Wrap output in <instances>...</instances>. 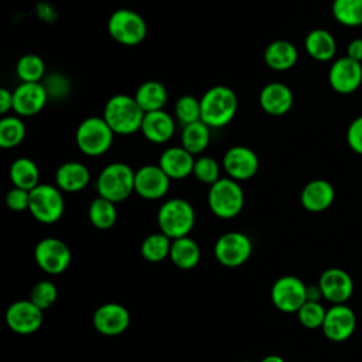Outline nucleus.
Wrapping results in <instances>:
<instances>
[{
  "label": "nucleus",
  "instance_id": "f257e3e1",
  "mask_svg": "<svg viewBox=\"0 0 362 362\" xmlns=\"http://www.w3.org/2000/svg\"><path fill=\"white\" fill-rule=\"evenodd\" d=\"M102 117L115 134L129 136L140 132L144 112L134 96L117 93L107 99Z\"/></svg>",
  "mask_w": 362,
  "mask_h": 362
},
{
  "label": "nucleus",
  "instance_id": "f03ea898",
  "mask_svg": "<svg viewBox=\"0 0 362 362\" xmlns=\"http://www.w3.org/2000/svg\"><path fill=\"white\" fill-rule=\"evenodd\" d=\"M201 100V120L209 127H223L238 112V96L226 85L209 88Z\"/></svg>",
  "mask_w": 362,
  "mask_h": 362
},
{
  "label": "nucleus",
  "instance_id": "7ed1b4c3",
  "mask_svg": "<svg viewBox=\"0 0 362 362\" xmlns=\"http://www.w3.org/2000/svg\"><path fill=\"white\" fill-rule=\"evenodd\" d=\"M134 174L136 171L126 163L107 164L96 178L98 195L115 204L127 199L134 192Z\"/></svg>",
  "mask_w": 362,
  "mask_h": 362
},
{
  "label": "nucleus",
  "instance_id": "20e7f679",
  "mask_svg": "<svg viewBox=\"0 0 362 362\" xmlns=\"http://www.w3.org/2000/svg\"><path fill=\"white\" fill-rule=\"evenodd\" d=\"M160 232L171 240L188 236L195 225L194 206L182 198H171L161 204L157 212Z\"/></svg>",
  "mask_w": 362,
  "mask_h": 362
},
{
  "label": "nucleus",
  "instance_id": "39448f33",
  "mask_svg": "<svg viewBox=\"0 0 362 362\" xmlns=\"http://www.w3.org/2000/svg\"><path fill=\"white\" fill-rule=\"evenodd\" d=\"M245 205V192L239 184L229 177L219 178L209 185L208 206L221 219H232L240 214Z\"/></svg>",
  "mask_w": 362,
  "mask_h": 362
},
{
  "label": "nucleus",
  "instance_id": "423d86ee",
  "mask_svg": "<svg viewBox=\"0 0 362 362\" xmlns=\"http://www.w3.org/2000/svg\"><path fill=\"white\" fill-rule=\"evenodd\" d=\"M113 130L100 116L83 119L75 132L78 148L89 157L103 156L113 144Z\"/></svg>",
  "mask_w": 362,
  "mask_h": 362
},
{
  "label": "nucleus",
  "instance_id": "0eeeda50",
  "mask_svg": "<svg viewBox=\"0 0 362 362\" xmlns=\"http://www.w3.org/2000/svg\"><path fill=\"white\" fill-rule=\"evenodd\" d=\"M107 33L119 44L133 47L147 37V23L134 10L117 8L107 20Z\"/></svg>",
  "mask_w": 362,
  "mask_h": 362
},
{
  "label": "nucleus",
  "instance_id": "6e6552de",
  "mask_svg": "<svg viewBox=\"0 0 362 362\" xmlns=\"http://www.w3.org/2000/svg\"><path fill=\"white\" fill-rule=\"evenodd\" d=\"M62 191L57 185L38 184L30 191V214L41 223H55L64 214Z\"/></svg>",
  "mask_w": 362,
  "mask_h": 362
},
{
  "label": "nucleus",
  "instance_id": "1a4fd4ad",
  "mask_svg": "<svg viewBox=\"0 0 362 362\" xmlns=\"http://www.w3.org/2000/svg\"><path fill=\"white\" fill-rule=\"evenodd\" d=\"M71 249L58 238H44L34 247L37 266L48 274H61L71 264Z\"/></svg>",
  "mask_w": 362,
  "mask_h": 362
},
{
  "label": "nucleus",
  "instance_id": "9d476101",
  "mask_svg": "<svg viewBox=\"0 0 362 362\" xmlns=\"http://www.w3.org/2000/svg\"><path fill=\"white\" fill-rule=\"evenodd\" d=\"M216 260L226 267H238L252 255V240L242 232H226L218 238L214 246Z\"/></svg>",
  "mask_w": 362,
  "mask_h": 362
},
{
  "label": "nucleus",
  "instance_id": "9b49d317",
  "mask_svg": "<svg viewBox=\"0 0 362 362\" xmlns=\"http://www.w3.org/2000/svg\"><path fill=\"white\" fill-rule=\"evenodd\" d=\"M270 297L280 311L297 313L307 301V286L296 276H283L272 286Z\"/></svg>",
  "mask_w": 362,
  "mask_h": 362
},
{
  "label": "nucleus",
  "instance_id": "f8f14e48",
  "mask_svg": "<svg viewBox=\"0 0 362 362\" xmlns=\"http://www.w3.org/2000/svg\"><path fill=\"white\" fill-rule=\"evenodd\" d=\"M4 318L7 327L20 335H28L38 331L44 320L42 310L31 300H17L11 303L6 310Z\"/></svg>",
  "mask_w": 362,
  "mask_h": 362
},
{
  "label": "nucleus",
  "instance_id": "ddd939ff",
  "mask_svg": "<svg viewBox=\"0 0 362 362\" xmlns=\"http://www.w3.org/2000/svg\"><path fill=\"white\" fill-rule=\"evenodd\" d=\"M222 167L229 178L235 181H246L256 175L259 170V157L246 146H233L223 154Z\"/></svg>",
  "mask_w": 362,
  "mask_h": 362
},
{
  "label": "nucleus",
  "instance_id": "4468645a",
  "mask_svg": "<svg viewBox=\"0 0 362 362\" xmlns=\"http://www.w3.org/2000/svg\"><path fill=\"white\" fill-rule=\"evenodd\" d=\"M170 181L158 164H146L136 170L134 192L144 199L156 201L168 192Z\"/></svg>",
  "mask_w": 362,
  "mask_h": 362
},
{
  "label": "nucleus",
  "instance_id": "2eb2a0df",
  "mask_svg": "<svg viewBox=\"0 0 362 362\" xmlns=\"http://www.w3.org/2000/svg\"><path fill=\"white\" fill-rule=\"evenodd\" d=\"M328 82L338 93L348 95L355 92L362 83L361 62H356L346 55L335 59L328 71Z\"/></svg>",
  "mask_w": 362,
  "mask_h": 362
},
{
  "label": "nucleus",
  "instance_id": "dca6fc26",
  "mask_svg": "<svg viewBox=\"0 0 362 362\" xmlns=\"http://www.w3.org/2000/svg\"><path fill=\"white\" fill-rule=\"evenodd\" d=\"M321 328L329 341L342 342L354 334L356 328V315L348 305L334 304L327 310Z\"/></svg>",
  "mask_w": 362,
  "mask_h": 362
},
{
  "label": "nucleus",
  "instance_id": "f3484780",
  "mask_svg": "<svg viewBox=\"0 0 362 362\" xmlns=\"http://www.w3.org/2000/svg\"><path fill=\"white\" fill-rule=\"evenodd\" d=\"M92 322L98 332L115 337L127 329L130 324V314L127 308L119 303H106L95 310Z\"/></svg>",
  "mask_w": 362,
  "mask_h": 362
},
{
  "label": "nucleus",
  "instance_id": "a211bd4d",
  "mask_svg": "<svg viewBox=\"0 0 362 362\" xmlns=\"http://www.w3.org/2000/svg\"><path fill=\"white\" fill-rule=\"evenodd\" d=\"M47 100V88L40 82H21L13 90V110L23 117L41 112Z\"/></svg>",
  "mask_w": 362,
  "mask_h": 362
},
{
  "label": "nucleus",
  "instance_id": "6ab92c4d",
  "mask_svg": "<svg viewBox=\"0 0 362 362\" xmlns=\"http://www.w3.org/2000/svg\"><path fill=\"white\" fill-rule=\"evenodd\" d=\"M318 286L322 297L334 304H344L354 291L351 276L338 267H331L322 272Z\"/></svg>",
  "mask_w": 362,
  "mask_h": 362
},
{
  "label": "nucleus",
  "instance_id": "aec40b11",
  "mask_svg": "<svg viewBox=\"0 0 362 362\" xmlns=\"http://www.w3.org/2000/svg\"><path fill=\"white\" fill-rule=\"evenodd\" d=\"M260 107L272 116L286 115L293 103L294 96L291 89L283 82H269L266 83L259 93Z\"/></svg>",
  "mask_w": 362,
  "mask_h": 362
},
{
  "label": "nucleus",
  "instance_id": "412c9836",
  "mask_svg": "<svg viewBox=\"0 0 362 362\" xmlns=\"http://www.w3.org/2000/svg\"><path fill=\"white\" fill-rule=\"evenodd\" d=\"M195 158L182 146H173L165 148L160 158L158 165L170 180H184L192 175Z\"/></svg>",
  "mask_w": 362,
  "mask_h": 362
},
{
  "label": "nucleus",
  "instance_id": "4be33fe9",
  "mask_svg": "<svg viewBox=\"0 0 362 362\" xmlns=\"http://www.w3.org/2000/svg\"><path fill=\"white\" fill-rule=\"evenodd\" d=\"M140 132L150 143L164 144L174 136V132H175L174 117L170 113H167L164 109L147 112L144 113Z\"/></svg>",
  "mask_w": 362,
  "mask_h": 362
},
{
  "label": "nucleus",
  "instance_id": "5701e85b",
  "mask_svg": "<svg viewBox=\"0 0 362 362\" xmlns=\"http://www.w3.org/2000/svg\"><path fill=\"white\" fill-rule=\"evenodd\" d=\"M335 198V189L327 180H313L304 185L300 194V202L308 212H322L328 209Z\"/></svg>",
  "mask_w": 362,
  "mask_h": 362
},
{
  "label": "nucleus",
  "instance_id": "b1692460",
  "mask_svg": "<svg viewBox=\"0 0 362 362\" xmlns=\"http://www.w3.org/2000/svg\"><path fill=\"white\" fill-rule=\"evenodd\" d=\"M90 181L89 168L79 161H65L55 171V185L64 192H78Z\"/></svg>",
  "mask_w": 362,
  "mask_h": 362
},
{
  "label": "nucleus",
  "instance_id": "393cba45",
  "mask_svg": "<svg viewBox=\"0 0 362 362\" xmlns=\"http://www.w3.org/2000/svg\"><path fill=\"white\" fill-rule=\"evenodd\" d=\"M263 58L269 68L274 71H287L296 65L298 51L296 45L287 40H274L266 47Z\"/></svg>",
  "mask_w": 362,
  "mask_h": 362
},
{
  "label": "nucleus",
  "instance_id": "a878e982",
  "mask_svg": "<svg viewBox=\"0 0 362 362\" xmlns=\"http://www.w3.org/2000/svg\"><path fill=\"white\" fill-rule=\"evenodd\" d=\"M307 54L315 61H331L337 52V41L334 35L324 28L311 30L304 40Z\"/></svg>",
  "mask_w": 362,
  "mask_h": 362
},
{
  "label": "nucleus",
  "instance_id": "bb28decb",
  "mask_svg": "<svg viewBox=\"0 0 362 362\" xmlns=\"http://www.w3.org/2000/svg\"><path fill=\"white\" fill-rule=\"evenodd\" d=\"M134 99L144 113L164 109L168 100L167 88L160 81H146L136 89Z\"/></svg>",
  "mask_w": 362,
  "mask_h": 362
},
{
  "label": "nucleus",
  "instance_id": "cd10ccee",
  "mask_svg": "<svg viewBox=\"0 0 362 362\" xmlns=\"http://www.w3.org/2000/svg\"><path fill=\"white\" fill-rule=\"evenodd\" d=\"M170 259L178 269L189 270L195 267L201 259L199 246L189 236L174 239L171 242Z\"/></svg>",
  "mask_w": 362,
  "mask_h": 362
},
{
  "label": "nucleus",
  "instance_id": "c85d7f7f",
  "mask_svg": "<svg viewBox=\"0 0 362 362\" xmlns=\"http://www.w3.org/2000/svg\"><path fill=\"white\" fill-rule=\"evenodd\" d=\"M10 180L14 187L31 191L40 184V170L37 164L27 157L14 160L8 171Z\"/></svg>",
  "mask_w": 362,
  "mask_h": 362
},
{
  "label": "nucleus",
  "instance_id": "c756f323",
  "mask_svg": "<svg viewBox=\"0 0 362 362\" xmlns=\"http://www.w3.org/2000/svg\"><path fill=\"white\" fill-rule=\"evenodd\" d=\"M211 139L209 126L205 124L202 120L194 122L182 127L181 132V146L189 151L192 156L201 154L206 150Z\"/></svg>",
  "mask_w": 362,
  "mask_h": 362
},
{
  "label": "nucleus",
  "instance_id": "7c9ffc66",
  "mask_svg": "<svg viewBox=\"0 0 362 362\" xmlns=\"http://www.w3.org/2000/svg\"><path fill=\"white\" fill-rule=\"evenodd\" d=\"M88 216H89L90 223L96 229H100V230L110 229L117 221L116 204L106 198L98 197L89 204Z\"/></svg>",
  "mask_w": 362,
  "mask_h": 362
},
{
  "label": "nucleus",
  "instance_id": "2f4dec72",
  "mask_svg": "<svg viewBox=\"0 0 362 362\" xmlns=\"http://www.w3.org/2000/svg\"><path fill=\"white\" fill-rule=\"evenodd\" d=\"M171 242L173 240L163 232L151 233L143 239L140 246V253L143 259L150 263L163 262L165 257H170Z\"/></svg>",
  "mask_w": 362,
  "mask_h": 362
},
{
  "label": "nucleus",
  "instance_id": "473e14b6",
  "mask_svg": "<svg viewBox=\"0 0 362 362\" xmlns=\"http://www.w3.org/2000/svg\"><path fill=\"white\" fill-rule=\"evenodd\" d=\"M25 124L18 116H4L0 120V147L14 148L25 137Z\"/></svg>",
  "mask_w": 362,
  "mask_h": 362
},
{
  "label": "nucleus",
  "instance_id": "72a5a7b5",
  "mask_svg": "<svg viewBox=\"0 0 362 362\" xmlns=\"http://www.w3.org/2000/svg\"><path fill=\"white\" fill-rule=\"evenodd\" d=\"M331 10L339 24L346 27L362 25V0H334Z\"/></svg>",
  "mask_w": 362,
  "mask_h": 362
},
{
  "label": "nucleus",
  "instance_id": "f704fd0d",
  "mask_svg": "<svg viewBox=\"0 0 362 362\" xmlns=\"http://www.w3.org/2000/svg\"><path fill=\"white\" fill-rule=\"evenodd\" d=\"M16 74L21 82H40L45 74V62L35 54H25L17 61Z\"/></svg>",
  "mask_w": 362,
  "mask_h": 362
},
{
  "label": "nucleus",
  "instance_id": "c9c22d12",
  "mask_svg": "<svg viewBox=\"0 0 362 362\" xmlns=\"http://www.w3.org/2000/svg\"><path fill=\"white\" fill-rule=\"evenodd\" d=\"M175 117L182 124H191L201 120V100L192 95H182L177 99L174 106Z\"/></svg>",
  "mask_w": 362,
  "mask_h": 362
},
{
  "label": "nucleus",
  "instance_id": "e433bc0d",
  "mask_svg": "<svg viewBox=\"0 0 362 362\" xmlns=\"http://www.w3.org/2000/svg\"><path fill=\"white\" fill-rule=\"evenodd\" d=\"M58 297V288L57 286L49 280H41L38 281L30 291V298L37 307H40L42 311L48 310L54 305Z\"/></svg>",
  "mask_w": 362,
  "mask_h": 362
},
{
  "label": "nucleus",
  "instance_id": "4c0bfd02",
  "mask_svg": "<svg viewBox=\"0 0 362 362\" xmlns=\"http://www.w3.org/2000/svg\"><path fill=\"white\" fill-rule=\"evenodd\" d=\"M325 314L327 310L322 307V304H320V301H305L297 311V317L301 325L310 329L322 327Z\"/></svg>",
  "mask_w": 362,
  "mask_h": 362
},
{
  "label": "nucleus",
  "instance_id": "58836bf2",
  "mask_svg": "<svg viewBox=\"0 0 362 362\" xmlns=\"http://www.w3.org/2000/svg\"><path fill=\"white\" fill-rule=\"evenodd\" d=\"M219 174H221V168L215 158H212L209 156H202L195 160L192 175L198 181L212 185L214 182H216L221 178Z\"/></svg>",
  "mask_w": 362,
  "mask_h": 362
},
{
  "label": "nucleus",
  "instance_id": "ea45409f",
  "mask_svg": "<svg viewBox=\"0 0 362 362\" xmlns=\"http://www.w3.org/2000/svg\"><path fill=\"white\" fill-rule=\"evenodd\" d=\"M6 205L14 212L27 211L30 208V191L13 187L6 195Z\"/></svg>",
  "mask_w": 362,
  "mask_h": 362
},
{
  "label": "nucleus",
  "instance_id": "a19ab883",
  "mask_svg": "<svg viewBox=\"0 0 362 362\" xmlns=\"http://www.w3.org/2000/svg\"><path fill=\"white\" fill-rule=\"evenodd\" d=\"M346 143L354 153L362 156V115L349 123L346 130Z\"/></svg>",
  "mask_w": 362,
  "mask_h": 362
},
{
  "label": "nucleus",
  "instance_id": "79ce46f5",
  "mask_svg": "<svg viewBox=\"0 0 362 362\" xmlns=\"http://www.w3.org/2000/svg\"><path fill=\"white\" fill-rule=\"evenodd\" d=\"M346 57L356 62H362V38H354L346 48Z\"/></svg>",
  "mask_w": 362,
  "mask_h": 362
},
{
  "label": "nucleus",
  "instance_id": "37998d69",
  "mask_svg": "<svg viewBox=\"0 0 362 362\" xmlns=\"http://www.w3.org/2000/svg\"><path fill=\"white\" fill-rule=\"evenodd\" d=\"M13 109V92L7 88L0 89V113L6 115Z\"/></svg>",
  "mask_w": 362,
  "mask_h": 362
},
{
  "label": "nucleus",
  "instance_id": "c03bdc74",
  "mask_svg": "<svg viewBox=\"0 0 362 362\" xmlns=\"http://www.w3.org/2000/svg\"><path fill=\"white\" fill-rule=\"evenodd\" d=\"M260 362H284V359L279 355H267Z\"/></svg>",
  "mask_w": 362,
  "mask_h": 362
},
{
  "label": "nucleus",
  "instance_id": "a18cd8bd",
  "mask_svg": "<svg viewBox=\"0 0 362 362\" xmlns=\"http://www.w3.org/2000/svg\"><path fill=\"white\" fill-rule=\"evenodd\" d=\"M242 362H249V361H242Z\"/></svg>",
  "mask_w": 362,
  "mask_h": 362
},
{
  "label": "nucleus",
  "instance_id": "49530a36",
  "mask_svg": "<svg viewBox=\"0 0 362 362\" xmlns=\"http://www.w3.org/2000/svg\"><path fill=\"white\" fill-rule=\"evenodd\" d=\"M361 66H362V62H361Z\"/></svg>",
  "mask_w": 362,
  "mask_h": 362
}]
</instances>
